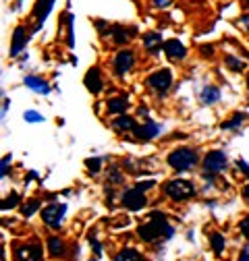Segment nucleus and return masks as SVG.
Returning a JSON list of instances; mask_svg holds the SVG:
<instances>
[{"label": "nucleus", "mask_w": 249, "mask_h": 261, "mask_svg": "<svg viewBox=\"0 0 249 261\" xmlns=\"http://www.w3.org/2000/svg\"><path fill=\"white\" fill-rule=\"evenodd\" d=\"M137 234H139L141 241H145V243H154V241H158L160 237H164V239H172L175 230H172V226H168L166 218H164L160 212H154V214L150 216V222L137 228Z\"/></svg>", "instance_id": "obj_1"}, {"label": "nucleus", "mask_w": 249, "mask_h": 261, "mask_svg": "<svg viewBox=\"0 0 249 261\" xmlns=\"http://www.w3.org/2000/svg\"><path fill=\"white\" fill-rule=\"evenodd\" d=\"M168 164L177 170V172H187L191 170L197 164V153L189 147H183V149H175L168 153Z\"/></svg>", "instance_id": "obj_2"}, {"label": "nucleus", "mask_w": 249, "mask_h": 261, "mask_svg": "<svg viewBox=\"0 0 249 261\" xmlns=\"http://www.w3.org/2000/svg\"><path fill=\"white\" fill-rule=\"evenodd\" d=\"M164 193L168 195L170 199H175V201H183V199L193 197V195H195V187L189 180L177 178V180H168L164 185Z\"/></svg>", "instance_id": "obj_3"}, {"label": "nucleus", "mask_w": 249, "mask_h": 261, "mask_svg": "<svg viewBox=\"0 0 249 261\" xmlns=\"http://www.w3.org/2000/svg\"><path fill=\"white\" fill-rule=\"evenodd\" d=\"M170 83H172V73H170L168 69L156 71L154 75L147 77V85H150V89L156 91V93H166L168 87H170Z\"/></svg>", "instance_id": "obj_4"}, {"label": "nucleus", "mask_w": 249, "mask_h": 261, "mask_svg": "<svg viewBox=\"0 0 249 261\" xmlns=\"http://www.w3.org/2000/svg\"><path fill=\"white\" fill-rule=\"evenodd\" d=\"M227 168V155L225 151H210L204 160V174H220Z\"/></svg>", "instance_id": "obj_5"}, {"label": "nucleus", "mask_w": 249, "mask_h": 261, "mask_svg": "<svg viewBox=\"0 0 249 261\" xmlns=\"http://www.w3.org/2000/svg\"><path fill=\"white\" fill-rule=\"evenodd\" d=\"M65 212H67V205H65V203H60V205L52 203V205L44 207L42 218H44L46 226H50V228H60V222H62V216H65Z\"/></svg>", "instance_id": "obj_6"}, {"label": "nucleus", "mask_w": 249, "mask_h": 261, "mask_svg": "<svg viewBox=\"0 0 249 261\" xmlns=\"http://www.w3.org/2000/svg\"><path fill=\"white\" fill-rule=\"evenodd\" d=\"M145 203H147V201H145V195H143V191H139L137 187L124 191V195H122V205L127 207V210H131V212H139Z\"/></svg>", "instance_id": "obj_7"}, {"label": "nucleus", "mask_w": 249, "mask_h": 261, "mask_svg": "<svg viewBox=\"0 0 249 261\" xmlns=\"http://www.w3.org/2000/svg\"><path fill=\"white\" fill-rule=\"evenodd\" d=\"M133 62H135L133 52H129V50L118 52V54H116V58H114V71H116V75H124V73H129V69L133 67Z\"/></svg>", "instance_id": "obj_8"}, {"label": "nucleus", "mask_w": 249, "mask_h": 261, "mask_svg": "<svg viewBox=\"0 0 249 261\" xmlns=\"http://www.w3.org/2000/svg\"><path fill=\"white\" fill-rule=\"evenodd\" d=\"M162 50H164V54H166L170 60H183L185 54H187L185 46H183L179 40H168V42H164Z\"/></svg>", "instance_id": "obj_9"}, {"label": "nucleus", "mask_w": 249, "mask_h": 261, "mask_svg": "<svg viewBox=\"0 0 249 261\" xmlns=\"http://www.w3.org/2000/svg\"><path fill=\"white\" fill-rule=\"evenodd\" d=\"M52 3H54V0H38V3H36V9H34V17L38 19L36 29L42 27L44 19L50 15V11H52Z\"/></svg>", "instance_id": "obj_10"}, {"label": "nucleus", "mask_w": 249, "mask_h": 261, "mask_svg": "<svg viewBox=\"0 0 249 261\" xmlns=\"http://www.w3.org/2000/svg\"><path fill=\"white\" fill-rule=\"evenodd\" d=\"M143 46H145V50H147L150 54H158L160 48L164 46V44H162V36H160V34H145Z\"/></svg>", "instance_id": "obj_11"}, {"label": "nucleus", "mask_w": 249, "mask_h": 261, "mask_svg": "<svg viewBox=\"0 0 249 261\" xmlns=\"http://www.w3.org/2000/svg\"><path fill=\"white\" fill-rule=\"evenodd\" d=\"M27 44V34L23 27H17L13 34V44H11V56H17L19 50H23V46Z\"/></svg>", "instance_id": "obj_12"}, {"label": "nucleus", "mask_w": 249, "mask_h": 261, "mask_svg": "<svg viewBox=\"0 0 249 261\" xmlns=\"http://www.w3.org/2000/svg\"><path fill=\"white\" fill-rule=\"evenodd\" d=\"M85 87H87L91 93H100V89H102V79H100V71H98V69H91V71L85 75Z\"/></svg>", "instance_id": "obj_13"}, {"label": "nucleus", "mask_w": 249, "mask_h": 261, "mask_svg": "<svg viewBox=\"0 0 249 261\" xmlns=\"http://www.w3.org/2000/svg\"><path fill=\"white\" fill-rule=\"evenodd\" d=\"M135 133L141 139H152V137H156V135L160 133V126L156 124V122H145L143 126H135Z\"/></svg>", "instance_id": "obj_14"}, {"label": "nucleus", "mask_w": 249, "mask_h": 261, "mask_svg": "<svg viewBox=\"0 0 249 261\" xmlns=\"http://www.w3.org/2000/svg\"><path fill=\"white\" fill-rule=\"evenodd\" d=\"M200 100H202V104H206V106L218 102V100H220V89H218V87H204L202 93H200Z\"/></svg>", "instance_id": "obj_15"}, {"label": "nucleus", "mask_w": 249, "mask_h": 261, "mask_svg": "<svg viewBox=\"0 0 249 261\" xmlns=\"http://www.w3.org/2000/svg\"><path fill=\"white\" fill-rule=\"evenodd\" d=\"M25 85L27 87H31L34 91H38V93H50V85L46 83V81H42V79H38V77H25Z\"/></svg>", "instance_id": "obj_16"}, {"label": "nucleus", "mask_w": 249, "mask_h": 261, "mask_svg": "<svg viewBox=\"0 0 249 261\" xmlns=\"http://www.w3.org/2000/svg\"><path fill=\"white\" fill-rule=\"evenodd\" d=\"M19 257H23V259H42V245L23 247V249L19 251Z\"/></svg>", "instance_id": "obj_17"}, {"label": "nucleus", "mask_w": 249, "mask_h": 261, "mask_svg": "<svg viewBox=\"0 0 249 261\" xmlns=\"http://www.w3.org/2000/svg\"><path fill=\"white\" fill-rule=\"evenodd\" d=\"M112 124H114L116 130H133L135 128V120L131 116H124V114H120Z\"/></svg>", "instance_id": "obj_18"}, {"label": "nucleus", "mask_w": 249, "mask_h": 261, "mask_svg": "<svg viewBox=\"0 0 249 261\" xmlns=\"http://www.w3.org/2000/svg\"><path fill=\"white\" fill-rule=\"evenodd\" d=\"M127 97H114V100H110L108 102V110L110 112H114V114H120V112H124L127 110Z\"/></svg>", "instance_id": "obj_19"}, {"label": "nucleus", "mask_w": 249, "mask_h": 261, "mask_svg": "<svg viewBox=\"0 0 249 261\" xmlns=\"http://www.w3.org/2000/svg\"><path fill=\"white\" fill-rule=\"evenodd\" d=\"M133 31H135V29L127 31V29H122V27H112L110 34H112V38H114L116 44H124V42L129 40V34H133Z\"/></svg>", "instance_id": "obj_20"}, {"label": "nucleus", "mask_w": 249, "mask_h": 261, "mask_svg": "<svg viewBox=\"0 0 249 261\" xmlns=\"http://www.w3.org/2000/svg\"><path fill=\"white\" fill-rule=\"evenodd\" d=\"M48 251L56 257V255H62L65 253V247H62V241L58 239V237H50V241H48Z\"/></svg>", "instance_id": "obj_21"}, {"label": "nucleus", "mask_w": 249, "mask_h": 261, "mask_svg": "<svg viewBox=\"0 0 249 261\" xmlns=\"http://www.w3.org/2000/svg\"><path fill=\"white\" fill-rule=\"evenodd\" d=\"M210 243H212V249H214V253H222V249H225V239H222V234L214 232V234L210 237Z\"/></svg>", "instance_id": "obj_22"}, {"label": "nucleus", "mask_w": 249, "mask_h": 261, "mask_svg": "<svg viewBox=\"0 0 249 261\" xmlns=\"http://www.w3.org/2000/svg\"><path fill=\"white\" fill-rule=\"evenodd\" d=\"M227 67H229L231 71H235V73H239V71H241V69L245 67V64H243L241 60H237V58H235L233 54H229V56H227Z\"/></svg>", "instance_id": "obj_23"}, {"label": "nucleus", "mask_w": 249, "mask_h": 261, "mask_svg": "<svg viewBox=\"0 0 249 261\" xmlns=\"http://www.w3.org/2000/svg\"><path fill=\"white\" fill-rule=\"evenodd\" d=\"M85 166L89 168V172H91V174H98V172H100V168H102V160H100V158H91V160H87V162H85Z\"/></svg>", "instance_id": "obj_24"}, {"label": "nucleus", "mask_w": 249, "mask_h": 261, "mask_svg": "<svg viewBox=\"0 0 249 261\" xmlns=\"http://www.w3.org/2000/svg\"><path fill=\"white\" fill-rule=\"evenodd\" d=\"M243 120H245V114H243V112H241V114H235L229 122H222V128H237Z\"/></svg>", "instance_id": "obj_25"}, {"label": "nucleus", "mask_w": 249, "mask_h": 261, "mask_svg": "<svg viewBox=\"0 0 249 261\" xmlns=\"http://www.w3.org/2000/svg\"><path fill=\"white\" fill-rule=\"evenodd\" d=\"M116 259H131V261H135V259H139V253H137L135 249H122V251L116 255Z\"/></svg>", "instance_id": "obj_26"}, {"label": "nucleus", "mask_w": 249, "mask_h": 261, "mask_svg": "<svg viewBox=\"0 0 249 261\" xmlns=\"http://www.w3.org/2000/svg\"><path fill=\"white\" fill-rule=\"evenodd\" d=\"M25 120H27V122H42L44 116H42L40 112H36V110H27V112H25Z\"/></svg>", "instance_id": "obj_27"}, {"label": "nucleus", "mask_w": 249, "mask_h": 261, "mask_svg": "<svg viewBox=\"0 0 249 261\" xmlns=\"http://www.w3.org/2000/svg\"><path fill=\"white\" fill-rule=\"evenodd\" d=\"M17 201H19V195H17V193H11V195H9V199L3 201V210H11V207H15Z\"/></svg>", "instance_id": "obj_28"}, {"label": "nucleus", "mask_w": 249, "mask_h": 261, "mask_svg": "<svg viewBox=\"0 0 249 261\" xmlns=\"http://www.w3.org/2000/svg\"><path fill=\"white\" fill-rule=\"evenodd\" d=\"M38 207H40V203H38V201H29V203L23 207V216H31V214H34Z\"/></svg>", "instance_id": "obj_29"}, {"label": "nucleus", "mask_w": 249, "mask_h": 261, "mask_svg": "<svg viewBox=\"0 0 249 261\" xmlns=\"http://www.w3.org/2000/svg\"><path fill=\"white\" fill-rule=\"evenodd\" d=\"M239 230L243 232V237H247V239H249V218H245V220L239 224Z\"/></svg>", "instance_id": "obj_30"}, {"label": "nucleus", "mask_w": 249, "mask_h": 261, "mask_svg": "<svg viewBox=\"0 0 249 261\" xmlns=\"http://www.w3.org/2000/svg\"><path fill=\"white\" fill-rule=\"evenodd\" d=\"M172 5V0H154V7H158V9H166Z\"/></svg>", "instance_id": "obj_31"}, {"label": "nucleus", "mask_w": 249, "mask_h": 261, "mask_svg": "<svg viewBox=\"0 0 249 261\" xmlns=\"http://www.w3.org/2000/svg\"><path fill=\"white\" fill-rule=\"evenodd\" d=\"M9 162H11V155H7L3 160V176H7V172H9Z\"/></svg>", "instance_id": "obj_32"}, {"label": "nucleus", "mask_w": 249, "mask_h": 261, "mask_svg": "<svg viewBox=\"0 0 249 261\" xmlns=\"http://www.w3.org/2000/svg\"><path fill=\"white\" fill-rule=\"evenodd\" d=\"M237 166H239V168H241V170H243V172H245V174L249 176V166L245 164V162H243V160H239V162H237Z\"/></svg>", "instance_id": "obj_33"}, {"label": "nucleus", "mask_w": 249, "mask_h": 261, "mask_svg": "<svg viewBox=\"0 0 249 261\" xmlns=\"http://www.w3.org/2000/svg\"><path fill=\"white\" fill-rule=\"evenodd\" d=\"M202 52H204L206 56H212V52H214V48H212V46H202Z\"/></svg>", "instance_id": "obj_34"}, {"label": "nucleus", "mask_w": 249, "mask_h": 261, "mask_svg": "<svg viewBox=\"0 0 249 261\" xmlns=\"http://www.w3.org/2000/svg\"><path fill=\"white\" fill-rule=\"evenodd\" d=\"M241 25H243L245 29H249V15H243V17H241Z\"/></svg>", "instance_id": "obj_35"}, {"label": "nucleus", "mask_w": 249, "mask_h": 261, "mask_svg": "<svg viewBox=\"0 0 249 261\" xmlns=\"http://www.w3.org/2000/svg\"><path fill=\"white\" fill-rule=\"evenodd\" d=\"M241 259H243V261H247V259H249V249H247V251L241 255Z\"/></svg>", "instance_id": "obj_36"}, {"label": "nucleus", "mask_w": 249, "mask_h": 261, "mask_svg": "<svg viewBox=\"0 0 249 261\" xmlns=\"http://www.w3.org/2000/svg\"><path fill=\"white\" fill-rule=\"evenodd\" d=\"M243 193H245V197H247V199H249V185H247V187H245V191H243Z\"/></svg>", "instance_id": "obj_37"}, {"label": "nucleus", "mask_w": 249, "mask_h": 261, "mask_svg": "<svg viewBox=\"0 0 249 261\" xmlns=\"http://www.w3.org/2000/svg\"><path fill=\"white\" fill-rule=\"evenodd\" d=\"M247 87H249V77H247Z\"/></svg>", "instance_id": "obj_38"}]
</instances>
